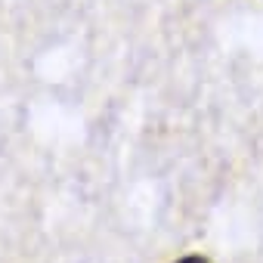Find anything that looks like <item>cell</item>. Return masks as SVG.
<instances>
[{"label":"cell","mask_w":263,"mask_h":263,"mask_svg":"<svg viewBox=\"0 0 263 263\" xmlns=\"http://www.w3.org/2000/svg\"><path fill=\"white\" fill-rule=\"evenodd\" d=\"M180 263H208V260H204V257H183Z\"/></svg>","instance_id":"6da1fadb"}]
</instances>
